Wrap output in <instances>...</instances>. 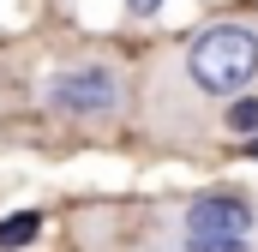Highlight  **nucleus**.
Instances as JSON below:
<instances>
[{
  "label": "nucleus",
  "instance_id": "nucleus-8",
  "mask_svg": "<svg viewBox=\"0 0 258 252\" xmlns=\"http://www.w3.org/2000/svg\"><path fill=\"white\" fill-rule=\"evenodd\" d=\"M246 150H252V156H258V138H252V144H246Z\"/></svg>",
  "mask_w": 258,
  "mask_h": 252
},
{
  "label": "nucleus",
  "instance_id": "nucleus-4",
  "mask_svg": "<svg viewBox=\"0 0 258 252\" xmlns=\"http://www.w3.org/2000/svg\"><path fill=\"white\" fill-rule=\"evenodd\" d=\"M42 240V210H6L0 216V252H24Z\"/></svg>",
  "mask_w": 258,
  "mask_h": 252
},
{
  "label": "nucleus",
  "instance_id": "nucleus-2",
  "mask_svg": "<svg viewBox=\"0 0 258 252\" xmlns=\"http://www.w3.org/2000/svg\"><path fill=\"white\" fill-rule=\"evenodd\" d=\"M42 102H48V114H60V120H108V114H120L126 84H120L114 66L84 60V66H60V72H48Z\"/></svg>",
  "mask_w": 258,
  "mask_h": 252
},
{
  "label": "nucleus",
  "instance_id": "nucleus-6",
  "mask_svg": "<svg viewBox=\"0 0 258 252\" xmlns=\"http://www.w3.org/2000/svg\"><path fill=\"white\" fill-rule=\"evenodd\" d=\"M228 132H234V138H252L258 132V96H234V102H228Z\"/></svg>",
  "mask_w": 258,
  "mask_h": 252
},
{
  "label": "nucleus",
  "instance_id": "nucleus-7",
  "mask_svg": "<svg viewBox=\"0 0 258 252\" xmlns=\"http://www.w3.org/2000/svg\"><path fill=\"white\" fill-rule=\"evenodd\" d=\"M168 0H126V12H138V18H150V12H162Z\"/></svg>",
  "mask_w": 258,
  "mask_h": 252
},
{
  "label": "nucleus",
  "instance_id": "nucleus-5",
  "mask_svg": "<svg viewBox=\"0 0 258 252\" xmlns=\"http://www.w3.org/2000/svg\"><path fill=\"white\" fill-rule=\"evenodd\" d=\"M180 252H246V234H186L180 228Z\"/></svg>",
  "mask_w": 258,
  "mask_h": 252
},
{
  "label": "nucleus",
  "instance_id": "nucleus-3",
  "mask_svg": "<svg viewBox=\"0 0 258 252\" xmlns=\"http://www.w3.org/2000/svg\"><path fill=\"white\" fill-rule=\"evenodd\" d=\"M180 228L186 234H252V204L234 198V192H204V198L186 204Z\"/></svg>",
  "mask_w": 258,
  "mask_h": 252
},
{
  "label": "nucleus",
  "instance_id": "nucleus-1",
  "mask_svg": "<svg viewBox=\"0 0 258 252\" xmlns=\"http://www.w3.org/2000/svg\"><path fill=\"white\" fill-rule=\"evenodd\" d=\"M258 72V30L252 24H210L186 48V78H192L204 96H246Z\"/></svg>",
  "mask_w": 258,
  "mask_h": 252
}]
</instances>
